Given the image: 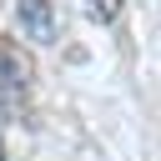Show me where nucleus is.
<instances>
[{
    "mask_svg": "<svg viewBox=\"0 0 161 161\" xmlns=\"http://www.w3.org/2000/svg\"><path fill=\"white\" fill-rule=\"evenodd\" d=\"M30 80H35V65H30V55L20 50V40H5V35H0V91L20 101V96L30 91Z\"/></svg>",
    "mask_w": 161,
    "mask_h": 161,
    "instance_id": "obj_1",
    "label": "nucleus"
},
{
    "mask_svg": "<svg viewBox=\"0 0 161 161\" xmlns=\"http://www.w3.org/2000/svg\"><path fill=\"white\" fill-rule=\"evenodd\" d=\"M15 10H20V30L30 35V40H55V0H15Z\"/></svg>",
    "mask_w": 161,
    "mask_h": 161,
    "instance_id": "obj_2",
    "label": "nucleus"
},
{
    "mask_svg": "<svg viewBox=\"0 0 161 161\" xmlns=\"http://www.w3.org/2000/svg\"><path fill=\"white\" fill-rule=\"evenodd\" d=\"M86 10H91V20H101V25H111V20H121V10H126V0H86Z\"/></svg>",
    "mask_w": 161,
    "mask_h": 161,
    "instance_id": "obj_3",
    "label": "nucleus"
},
{
    "mask_svg": "<svg viewBox=\"0 0 161 161\" xmlns=\"http://www.w3.org/2000/svg\"><path fill=\"white\" fill-rule=\"evenodd\" d=\"M0 161H5V136H0Z\"/></svg>",
    "mask_w": 161,
    "mask_h": 161,
    "instance_id": "obj_4",
    "label": "nucleus"
}]
</instances>
